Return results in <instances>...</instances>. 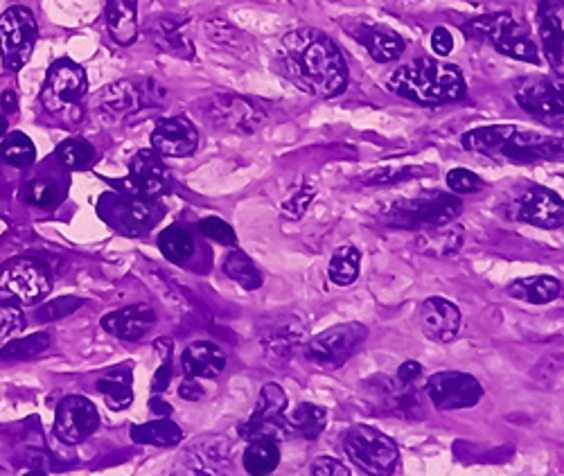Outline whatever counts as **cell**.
I'll return each mask as SVG.
<instances>
[{"label": "cell", "instance_id": "9", "mask_svg": "<svg viewBox=\"0 0 564 476\" xmlns=\"http://www.w3.org/2000/svg\"><path fill=\"white\" fill-rule=\"evenodd\" d=\"M517 104L549 127H564V77L522 79L515 86Z\"/></svg>", "mask_w": 564, "mask_h": 476}, {"label": "cell", "instance_id": "31", "mask_svg": "<svg viewBox=\"0 0 564 476\" xmlns=\"http://www.w3.org/2000/svg\"><path fill=\"white\" fill-rule=\"evenodd\" d=\"M244 470L251 476H267L280 463V449L276 440H253L242 456Z\"/></svg>", "mask_w": 564, "mask_h": 476}, {"label": "cell", "instance_id": "27", "mask_svg": "<svg viewBox=\"0 0 564 476\" xmlns=\"http://www.w3.org/2000/svg\"><path fill=\"white\" fill-rule=\"evenodd\" d=\"M107 28L118 43H134L136 23V0H109L107 3Z\"/></svg>", "mask_w": 564, "mask_h": 476}, {"label": "cell", "instance_id": "34", "mask_svg": "<svg viewBox=\"0 0 564 476\" xmlns=\"http://www.w3.org/2000/svg\"><path fill=\"white\" fill-rule=\"evenodd\" d=\"M55 158L66 167V170L84 172V170H88V167L95 165L98 152H95V147L88 143L86 138L75 136V138L64 140V143L57 147Z\"/></svg>", "mask_w": 564, "mask_h": 476}, {"label": "cell", "instance_id": "22", "mask_svg": "<svg viewBox=\"0 0 564 476\" xmlns=\"http://www.w3.org/2000/svg\"><path fill=\"white\" fill-rule=\"evenodd\" d=\"M420 328L429 341L449 343L461 330V312L445 298H427L420 307Z\"/></svg>", "mask_w": 564, "mask_h": 476}, {"label": "cell", "instance_id": "33", "mask_svg": "<svg viewBox=\"0 0 564 476\" xmlns=\"http://www.w3.org/2000/svg\"><path fill=\"white\" fill-rule=\"evenodd\" d=\"M515 125H492V127H479L463 134V147L470 149V152L486 154L495 158L499 154L501 145L506 143V138L510 136Z\"/></svg>", "mask_w": 564, "mask_h": 476}, {"label": "cell", "instance_id": "11", "mask_svg": "<svg viewBox=\"0 0 564 476\" xmlns=\"http://www.w3.org/2000/svg\"><path fill=\"white\" fill-rule=\"evenodd\" d=\"M50 292V273L39 260L14 258L0 267V296L37 303Z\"/></svg>", "mask_w": 564, "mask_h": 476}, {"label": "cell", "instance_id": "16", "mask_svg": "<svg viewBox=\"0 0 564 476\" xmlns=\"http://www.w3.org/2000/svg\"><path fill=\"white\" fill-rule=\"evenodd\" d=\"M127 195L145 199H163L172 188V179L167 174L161 156L152 149H143L129 161V176L120 183Z\"/></svg>", "mask_w": 564, "mask_h": 476}, {"label": "cell", "instance_id": "10", "mask_svg": "<svg viewBox=\"0 0 564 476\" xmlns=\"http://www.w3.org/2000/svg\"><path fill=\"white\" fill-rule=\"evenodd\" d=\"M506 213L510 219L546 228V231L564 226V201L544 185L531 183L517 190L515 197L508 201Z\"/></svg>", "mask_w": 564, "mask_h": 476}, {"label": "cell", "instance_id": "48", "mask_svg": "<svg viewBox=\"0 0 564 476\" xmlns=\"http://www.w3.org/2000/svg\"><path fill=\"white\" fill-rule=\"evenodd\" d=\"M312 476H348V467L343 465L337 458H330V456H321L316 458L312 463Z\"/></svg>", "mask_w": 564, "mask_h": 476}, {"label": "cell", "instance_id": "19", "mask_svg": "<svg viewBox=\"0 0 564 476\" xmlns=\"http://www.w3.org/2000/svg\"><path fill=\"white\" fill-rule=\"evenodd\" d=\"M537 23L544 57L555 73L564 77V0H542L537 7Z\"/></svg>", "mask_w": 564, "mask_h": 476}, {"label": "cell", "instance_id": "20", "mask_svg": "<svg viewBox=\"0 0 564 476\" xmlns=\"http://www.w3.org/2000/svg\"><path fill=\"white\" fill-rule=\"evenodd\" d=\"M199 145V131L188 118H163L152 131V147L158 156H190Z\"/></svg>", "mask_w": 564, "mask_h": 476}, {"label": "cell", "instance_id": "15", "mask_svg": "<svg viewBox=\"0 0 564 476\" xmlns=\"http://www.w3.org/2000/svg\"><path fill=\"white\" fill-rule=\"evenodd\" d=\"M287 409V395L278 384H264L260 391L258 404H255L253 416L246 425H242L240 434L246 440H282L287 436L285 425H280V416Z\"/></svg>", "mask_w": 564, "mask_h": 476}, {"label": "cell", "instance_id": "37", "mask_svg": "<svg viewBox=\"0 0 564 476\" xmlns=\"http://www.w3.org/2000/svg\"><path fill=\"white\" fill-rule=\"evenodd\" d=\"M359 264H361V253L355 249V246L346 244L334 251L328 267V276L334 285L348 287L359 276Z\"/></svg>", "mask_w": 564, "mask_h": 476}, {"label": "cell", "instance_id": "39", "mask_svg": "<svg viewBox=\"0 0 564 476\" xmlns=\"http://www.w3.org/2000/svg\"><path fill=\"white\" fill-rule=\"evenodd\" d=\"M98 391L104 395L107 407L113 411L127 409L129 404L134 402V389H131L129 375L113 373V375L102 377L98 382Z\"/></svg>", "mask_w": 564, "mask_h": 476}, {"label": "cell", "instance_id": "2", "mask_svg": "<svg viewBox=\"0 0 564 476\" xmlns=\"http://www.w3.org/2000/svg\"><path fill=\"white\" fill-rule=\"evenodd\" d=\"M386 86L395 95H402L422 107H438V104L463 100L467 95L461 70L431 57H420L393 70Z\"/></svg>", "mask_w": 564, "mask_h": 476}, {"label": "cell", "instance_id": "28", "mask_svg": "<svg viewBox=\"0 0 564 476\" xmlns=\"http://www.w3.org/2000/svg\"><path fill=\"white\" fill-rule=\"evenodd\" d=\"M287 427L301 438L314 440L323 434L325 427H328V411L316 407V404L303 402L298 404V407L292 411V416L287 418Z\"/></svg>", "mask_w": 564, "mask_h": 476}, {"label": "cell", "instance_id": "21", "mask_svg": "<svg viewBox=\"0 0 564 476\" xmlns=\"http://www.w3.org/2000/svg\"><path fill=\"white\" fill-rule=\"evenodd\" d=\"M68 192V174L64 165H57V170H41L23 183L25 204L37 210H55L61 206Z\"/></svg>", "mask_w": 564, "mask_h": 476}, {"label": "cell", "instance_id": "32", "mask_svg": "<svg viewBox=\"0 0 564 476\" xmlns=\"http://www.w3.org/2000/svg\"><path fill=\"white\" fill-rule=\"evenodd\" d=\"M131 438L138 445H156V447H172L179 445L183 431L179 425L170 420H152L145 425H136L131 429Z\"/></svg>", "mask_w": 564, "mask_h": 476}, {"label": "cell", "instance_id": "42", "mask_svg": "<svg viewBox=\"0 0 564 476\" xmlns=\"http://www.w3.org/2000/svg\"><path fill=\"white\" fill-rule=\"evenodd\" d=\"M447 188L454 195H474V192L486 188V183L481 181L479 174L465 170V167H456V170L447 174Z\"/></svg>", "mask_w": 564, "mask_h": 476}, {"label": "cell", "instance_id": "1", "mask_svg": "<svg viewBox=\"0 0 564 476\" xmlns=\"http://www.w3.org/2000/svg\"><path fill=\"white\" fill-rule=\"evenodd\" d=\"M278 61L285 77L316 98H337L348 86V66L337 43L314 28L289 32Z\"/></svg>", "mask_w": 564, "mask_h": 476}, {"label": "cell", "instance_id": "51", "mask_svg": "<svg viewBox=\"0 0 564 476\" xmlns=\"http://www.w3.org/2000/svg\"><path fill=\"white\" fill-rule=\"evenodd\" d=\"M179 395H181V398H185V400L195 402V400L201 398V395H204V391H201V386L195 382V377H192V379H185V382L181 384Z\"/></svg>", "mask_w": 564, "mask_h": 476}, {"label": "cell", "instance_id": "43", "mask_svg": "<svg viewBox=\"0 0 564 476\" xmlns=\"http://www.w3.org/2000/svg\"><path fill=\"white\" fill-rule=\"evenodd\" d=\"M420 170L418 167H382V170H375L366 174L361 183L364 185H393V183H402L409 181L411 176H418Z\"/></svg>", "mask_w": 564, "mask_h": 476}, {"label": "cell", "instance_id": "7", "mask_svg": "<svg viewBox=\"0 0 564 476\" xmlns=\"http://www.w3.org/2000/svg\"><path fill=\"white\" fill-rule=\"evenodd\" d=\"M346 452L350 461L370 476H391L398 467V445L373 427L357 425L346 434Z\"/></svg>", "mask_w": 564, "mask_h": 476}, {"label": "cell", "instance_id": "26", "mask_svg": "<svg viewBox=\"0 0 564 476\" xmlns=\"http://www.w3.org/2000/svg\"><path fill=\"white\" fill-rule=\"evenodd\" d=\"M560 294H562L560 280H555L551 276L519 278L508 285V296L517 298V301L531 303V305L553 303L555 298H560Z\"/></svg>", "mask_w": 564, "mask_h": 476}, {"label": "cell", "instance_id": "55", "mask_svg": "<svg viewBox=\"0 0 564 476\" xmlns=\"http://www.w3.org/2000/svg\"><path fill=\"white\" fill-rule=\"evenodd\" d=\"M25 476H46V474H39V472H30V474H25Z\"/></svg>", "mask_w": 564, "mask_h": 476}, {"label": "cell", "instance_id": "36", "mask_svg": "<svg viewBox=\"0 0 564 476\" xmlns=\"http://www.w3.org/2000/svg\"><path fill=\"white\" fill-rule=\"evenodd\" d=\"M0 158L7 165L25 170V167H30L37 161V147H34L30 136H25L23 131H12V134L5 136L3 145H0Z\"/></svg>", "mask_w": 564, "mask_h": 476}, {"label": "cell", "instance_id": "13", "mask_svg": "<svg viewBox=\"0 0 564 476\" xmlns=\"http://www.w3.org/2000/svg\"><path fill=\"white\" fill-rule=\"evenodd\" d=\"M495 158L522 165H533L542 161H564V136L522 131L515 125Z\"/></svg>", "mask_w": 564, "mask_h": 476}, {"label": "cell", "instance_id": "41", "mask_svg": "<svg viewBox=\"0 0 564 476\" xmlns=\"http://www.w3.org/2000/svg\"><path fill=\"white\" fill-rule=\"evenodd\" d=\"M143 104V95H140L134 84L120 82L104 91V107L113 113H129L136 111Z\"/></svg>", "mask_w": 564, "mask_h": 476}, {"label": "cell", "instance_id": "4", "mask_svg": "<svg viewBox=\"0 0 564 476\" xmlns=\"http://www.w3.org/2000/svg\"><path fill=\"white\" fill-rule=\"evenodd\" d=\"M461 199L447 192H425V195L402 199L386 213L384 222L398 228H438L452 224L461 215Z\"/></svg>", "mask_w": 564, "mask_h": 476}, {"label": "cell", "instance_id": "12", "mask_svg": "<svg viewBox=\"0 0 564 476\" xmlns=\"http://www.w3.org/2000/svg\"><path fill=\"white\" fill-rule=\"evenodd\" d=\"M161 206L154 199L136 197V195H120V197H102L100 201V215L111 222L122 233H129L136 237L140 233H147L149 228L161 217Z\"/></svg>", "mask_w": 564, "mask_h": 476}, {"label": "cell", "instance_id": "52", "mask_svg": "<svg viewBox=\"0 0 564 476\" xmlns=\"http://www.w3.org/2000/svg\"><path fill=\"white\" fill-rule=\"evenodd\" d=\"M170 377H172V364H170V361H165V368H158V373H156V377H154L152 391H154V393L165 391L167 384H170Z\"/></svg>", "mask_w": 564, "mask_h": 476}, {"label": "cell", "instance_id": "3", "mask_svg": "<svg viewBox=\"0 0 564 476\" xmlns=\"http://www.w3.org/2000/svg\"><path fill=\"white\" fill-rule=\"evenodd\" d=\"M463 32L472 39H490L492 46L508 57L540 64V52L531 39L528 25L513 19L510 14L481 16V19L463 25Z\"/></svg>", "mask_w": 564, "mask_h": 476}, {"label": "cell", "instance_id": "17", "mask_svg": "<svg viewBox=\"0 0 564 476\" xmlns=\"http://www.w3.org/2000/svg\"><path fill=\"white\" fill-rule=\"evenodd\" d=\"M100 425L95 404L82 395H68L59 402L55 416V434L61 443L79 445Z\"/></svg>", "mask_w": 564, "mask_h": 476}, {"label": "cell", "instance_id": "35", "mask_svg": "<svg viewBox=\"0 0 564 476\" xmlns=\"http://www.w3.org/2000/svg\"><path fill=\"white\" fill-rule=\"evenodd\" d=\"M463 244V228L438 226L429 233H422L418 249L427 255H454Z\"/></svg>", "mask_w": 564, "mask_h": 476}, {"label": "cell", "instance_id": "8", "mask_svg": "<svg viewBox=\"0 0 564 476\" xmlns=\"http://www.w3.org/2000/svg\"><path fill=\"white\" fill-rule=\"evenodd\" d=\"M88 79L84 68L73 59H57L48 68L46 84L41 91V104L50 113L64 116L70 111H79V102L86 98Z\"/></svg>", "mask_w": 564, "mask_h": 476}, {"label": "cell", "instance_id": "23", "mask_svg": "<svg viewBox=\"0 0 564 476\" xmlns=\"http://www.w3.org/2000/svg\"><path fill=\"white\" fill-rule=\"evenodd\" d=\"M156 325V312L149 305H131L102 316V328L125 341L143 339Z\"/></svg>", "mask_w": 564, "mask_h": 476}, {"label": "cell", "instance_id": "14", "mask_svg": "<svg viewBox=\"0 0 564 476\" xmlns=\"http://www.w3.org/2000/svg\"><path fill=\"white\" fill-rule=\"evenodd\" d=\"M427 395L440 411L470 409L483 398V386L479 379L461 370H443L427 382Z\"/></svg>", "mask_w": 564, "mask_h": 476}, {"label": "cell", "instance_id": "44", "mask_svg": "<svg viewBox=\"0 0 564 476\" xmlns=\"http://www.w3.org/2000/svg\"><path fill=\"white\" fill-rule=\"evenodd\" d=\"M199 231H201V235H206L208 240H213L217 244H224V246H235L237 244L235 231L224 222V219H219V217L201 219Z\"/></svg>", "mask_w": 564, "mask_h": 476}, {"label": "cell", "instance_id": "6", "mask_svg": "<svg viewBox=\"0 0 564 476\" xmlns=\"http://www.w3.org/2000/svg\"><path fill=\"white\" fill-rule=\"evenodd\" d=\"M366 339L368 328L364 323H341L307 341L305 355L316 366L337 370L357 355Z\"/></svg>", "mask_w": 564, "mask_h": 476}, {"label": "cell", "instance_id": "46", "mask_svg": "<svg viewBox=\"0 0 564 476\" xmlns=\"http://www.w3.org/2000/svg\"><path fill=\"white\" fill-rule=\"evenodd\" d=\"M79 305H84L82 298H70V296L57 298V301H52V303H48L46 307H41V310H39V319H43V321L61 319V316H68L70 312H75Z\"/></svg>", "mask_w": 564, "mask_h": 476}, {"label": "cell", "instance_id": "50", "mask_svg": "<svg viewBox=\"0 0 564 476\" xmlns=\"http://www.w3.org/2000/svg\"><path fill=\"white\" fill-rule=\"evenodd\" d=\"M420 375H422V366L418 364V361H404V364L398 368V377H395V382H398L400 386H413Z\"/></svg>", "mask_w": 564, "mask_h": 476}, {"label": "cell", "instance_id": "54", "mask_svg": "<svg viewBox=\"0 0 564 476\" xmlns=\"http://www.w3.org/2000/svg\"><path fill=\"white\" fill-rule=\"evenodd\" d=\"M7 134V118L0 116V136Z\"/></svg>", "mask_w": 564, "mask_h": 476}, {"label": "cell", "instance_id": "30", "mask_svg": "<svg viewBox=\"0 0 564 476\" xmlns=\"http://www.w3.org/2000/svg\"><path fill=\"white\" fill-rule=\"evenodd\" d=\"M158 249L174 264H185L195 255V237L181 224H172L158 237Z\"/></svg>", "mask_w": 564, "mask_h": 476}, {"label": "cell", "instance_id": "38", "mask_svg": "<svg viewBox=\"0 0 564 476\" xmlns=\"http://www.w3.org/2000/svg\"><path fill=\"white\" fill-rule=\"evenodd\" d=\"M224 273L231 280H235L240 287L249 289V292L260 289L262 285V276L258 267H255L249 255H244L242 251L228 253V258L224 260Z\"/></svg>", "mask_w": 564, "mask_h": 476}, {"label": "cell", "instance_id": "40", "mask_svg": "<svg viewBox=\"0 0 564 476\" xmlns=\"http://www.w3.org/2000/svg\"><path fill=\"white\" fill-rule=\"evenodd\" d=\"M50 346V334L48 332H37L32 337H25L19 341L7 343V346L0 350V361H25L41 355L43 350Z\"/></svg>", "mask_w": 564, "mask_h": 476}, {"label": "cell", "instance_id": "25", "mask_svg": "<svg viewBox=\"0 0 564 476\" xmlns=\"http://www.w3.org/2000/svg\"><path fill=\"white\" fill-rule=\"evenodd\" d=\"M357 39L364 43L370 55H373V59L380 61V64H389V61H395L404 52V39L398 32H393L389 28L361 25Z\"/></svg>", "mask_w": 564, "mask_h": 476}, {"label": "cell", "instance_id": "47", "mask_svg": "<svg viewBox=\"0 0 564 476\" xmlns=\"http://www.w3.org/2000/svg\"><path fill=\"white\" fill-rule=\"evenodd\" d=\"M23 312L14 305H0V339L23 328Z\"/></svg>", "mask_w": 564, "mask_h": 476}, {"label": "cell", "instance_id": "49", "mask_svg": "<svg viewBox=\"0 0 564 476\" xmlns=\"http://www.w3.org/2000/svg\"><path fill=\"white\" fill-rule=\"evenodd\" d=\"M431 48H434L436 55L445 57L449 52L454 50V39H452V32L447 28H436L434 34H431Z\"/></svg>", "mask_w": 564, "mask_h": 476}, {"label": "cell", "instance_id": "29", "mask_svg": "<svg viewBox=\"0 0 564 476\" xmlns=\"http://www.w3.org/2000/svg\"><path fill=\"white\" fill-rule=\"evenodd\" d=\"M301 337H303L301 323H294L289 319V323L278 325V328H273L269 332V337H264V350H267V357L271 361L285 364V361L292 359L294 346L301 341Z\"/></svg>", "mask_w": 564, "mask_h": 476}, {"label": "cell", "instance_id": "24", "mask_svg": "<svg viewBox=\"0 0 564 476\" xmlns=\"http://www.w3.org/2000/svg\"><path fill=\"white\" fill-rule=\"evenodd\" d=\"M183 368L190 377H201V379H213L222 375L226 368V355L217 343L210 341H195L183 350Z\"/></svg>", "mask_w": 564, "mask_h": 476}, {"label": "cell", "instance_id": "53", "mask_svg": "<svg viewBox=\"0 0 564 476\" xmlns=\"http://www.w3.org/2000/svg\"><path fill=\"white\" fill-rule=\"evenodd\" d=\"M0 107H3L5 113H14L19 109V95H16L14 88H7V91L0 95Z\"/></svg>", "mask_w": 564, "mask_h": 476}, {"label": "cell", "instance_id": "45", "mask_svg": "<svg viewBox=\"0 0 564 476\" xmlns=\"http://www.w3.org/2000/svg\"><path fill=\"white\" fill-rule=\"evenodd\" d=\"M314 197H316V190L312 188H305L303 190H298L296 195L292 197V199H287L285 204H282V215H285V219H301L305 213H307V208L312 206V201H314Z\"/></svg>", "mask_w": 564, "mask_h": 476}, {"label": "cell", "instance_id": "5", "mask_svg": "<svg viewBox=\"0 0 564 476\" xmlns=\"http://www.w3.org/2000/svg\"><path fill=\"white\" fill-rule=\"evenodd\" d=\"M39 28L28 7L14 5L0 14V57L7 73H19L37 46Z\"/></svg>", "mask_w": 564, "mask_h": 476}, {"label": "cell", "instance_id": "18", "mask_svg": "<svg viewBox=\"0 0 564 476\" xmlns=\"http://www.w3.org/2000/svg\"><path fill=\"white\" fill-rule=\"evenodd\" d=\"M206 116L215 120L217 125H224L231 131L253 134L267 120V113L255 107L253 102L237 98V95H215L206 104Z\"/></svg>", "mask_w": 564, "mask_h": 476}]
</instances>
